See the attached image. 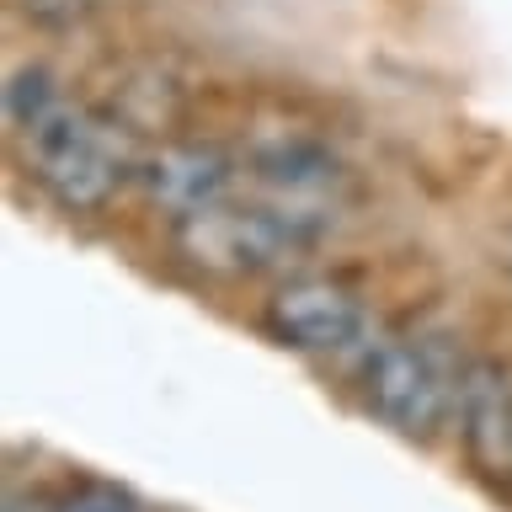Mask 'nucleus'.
Instances as JSON below:
<instances>
[{
	"label": "nucleus",
	"mask_w": 512,
	"mask_h": 512,
	"mask_svg": "<svg viewBox=\"0 0 512 512\" xmlns=\"http://www.w3.org/2000/svg\"><path fill=\"white\" fill-rule=\"evenodd\" d=\"M171 251L192 272L219 283H246V278H283L304 251H315L288 219H278L256 198H224L203 214H187L171 224Z\"/></svg>",
	"instance_id": "3"
},
{
	"label": "nucleus",
	"mask_w": 512,
	"mask_h": 512,
	"mask_svg": "<svg viewBox=\"0 0 512 512\" xmlns=\"http://www.w3.org/2000/svg\"><path fill=\"white\" fill-rule=\"evenodd\" d=\"M48 512H139V502L123 486H112V480H80V486L59 491L48 502Z\"/></svg>",
	"instance_id": "9"
},
{
	"label": "nucleus",
	"mask_w": 512,
	"mask_h": 512,
	"mask_svg": "<svg viewBox=\"0 0 512 512\" xmlns=\"http://www.w3.org/2000/svg\"><path fill=\"white\" fill-rule=\"evenodd\" d=\"M59 102H64V91H59V80L48 75L43 64H22V70H11V80H6V123H11V134L32 128L48 107H59Z\"/></svg>",
	"instance_id": "8"
},
{
	"label": "nucleus",
	"mask_w": 512,
	"mask_h": 512,
	"mask_svg": "<svg viewBox=\"0 0 512 512\" xmlns=\"http://www.w3.org/2000/svg\"><path fill=\"white\" fill-rule=\"evenodd\" d=\"M16 155L27 160L32 182L54 198L64 214H102L118 203L128 182H139L134 134L96 107L59 102L32 128L11 134Z\"/></svg>",
	"instance_id": "1"
},
{
	"label": "nucleus",
	"mask_w": 512,
	"mask_h": 512,
	"mask_svg": "<svg viewBox=\"0 0 512 512\" xmlns=\"http://www.w3.org/2000/svg\"><path fill=\"white\" fill-rule=\"evenodd\" d=\"M454 427H459L470 470L486 480L491 491L512 496V374H507V363L464 358Z\"/></svg>",
	"instance_id": "7"
},
{
	"label": "nucleus",
	"mask_w": 512,
	"mask_h": 512,
	"mask_svg": "<svg viewBox=\"0 0 512 512\" xmlns=\"http://www.w3.org/2000/svg\"><path fill=\"white\" fill-rule=\"evenodd\" d=\"M267 331L283 347L304 352L320 363H347L358 368L363 352L379 342L368 304L336 278H315V272H294L272 288L267 299Z\"/></svg>",
	"instance_id": "5"
},
{
	"label": "nucleus",
	"mask_w": 512,
	"mask_h": 512,
	"mask_svg": "<svg viewBox=\"0 0 512 512\" xmlns=\"http://www.w3.org/2000/svg\"><path fill=\"white\" fill-rule=\"evenodd\" d=\"M240 176H246L240 160L208 139H160L155 150L139 155V192L171 224L235 198Z\"/></svg>",
	"instance_id": "6"
},
{
	"label": "nucleus",
	"mask_w": 512,
	"mask_h": 512,
	"mask_svg": "<svg viewBox=\"0 0 512 512\" xmlns=\"http://www.w3.org/2000/svg\"><path fill=\"white\" fill-rule=\"evenodd\" d=\"M240 171H246L240 187H251V198L267 203L278 219H288L310 246H320V240L336 230V219L347 214L352 176H347L342 160L331 155V144L315 139V134L278 128V134H267L256 144Z\"/></svg>",
	"instance_id": "4"
},
{
	"label": "nucleus",
	"mask_w": 512,
	"mask_h": 512,
	"mask_svg": "<svg viewBox=\"0 0 512 512\" xmlns=\"http://www.w3.org/2000/svg\"><path fill=\"white\" fill-rule=\"evenodd\" d=\"M352 379H358L363 406L390 432L432 443L443 438V427H454L464 363L448 352V342L427 331H379V342L363 352Z\"/></svg>",
	"instance_id": "2"
},
{
	"label": "nucleus",
	"mask_w": 512,
	"mask_h": 512,
	"mask_svg": "<svg viewBox=\"0 0 512 512\" xmlns=\"http://www.w3.org/2000/svg\"><path fill=\"white\" fill-rule=\"evenodd\" d=\"M6 512H48V502H32V496H11Z\"/></svg>",
	"instance_id": "10"
}]
</instances>
